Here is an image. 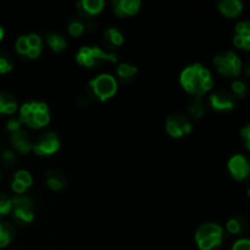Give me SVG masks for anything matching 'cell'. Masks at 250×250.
Wrapping results in <instances>:
<instances>
[{
  "label": "cell",
  "instance_id": "cell-1",
  "mask_svg": "<svg viewBox=\"0 0 250 250\" xmlns=\"http://www.w3.org/2000/svg\"><path fill=\"white\" fill-rule=\"evenodd\" d=\"M180 82L183 89L195 95V98H200L209 92L214 84L211 73L202 63H193L186 67L181 73Z\"/></svg>",
  "mask_w": 250,
  "mask_h": 250
},
{
  "label": "cell",
  "instance_id": "cell-2",
  "mask_svg": "<svg viewBox=\"0 0 250 250\" xmlns=\"http://www.w3.org/2000/svg\"><path fill=\"white\" fill-rule=\"evenodd\" d=\"M20 121L32 128H42L50 121L49 107L43 102L24 103L20 109Z\"/></svg>",
  "mask_w": 250,
  "mask_h": 250
},
{
  "label": "cell",
  "instance_id": "cell-3",
  "mask_svg": "<svg viewBox=\"0 0 250 250\" xmlns=\"http://www.w3.org/2000/svg\"><path fill=\"white\" fill-rule=\"evenodd\" d=\"M224 239V229L220 225L208 222L202 225L195 233V242L200 250H212L220 246Z\"/></svg>",
  "mask_w": 250,
  "mask_h": 250
},
{
  "label": "cell",
  "instance_id": "cell-4",
  "mask_svg": "<svg viewBox=\"0 0 250 250\" xmlns=\"http://www.w3.org/2000/svg\"><path fill=\"white\" fill-rule=\"evenodd\" d=\"M76 60L84 67H94L103 62H116L117 56L114 53H107L99 46H83L77 53Z\"/></svg>",
  "mask_w": 250,
  "mask_h": 250
},
{
  "label": "cell",
  "instance_id": "cell-5",
  "mask_svg": "<svg viewBox=\"0 0 250 250\" xmlns=\"http://www.w3.org/2000/svg\"><path fill=\"white\" fill-rule=\"evenodd\" d=\"M89 88L93 97L105 102L116 93L117 81L115 80L114 76L109 75V73H102L90 81Z\"/></svg>",
  "mask_w": 250,
  "mask_h": 250
},
{
  "label": "cell",
  "instance_id": "cell-6",
  "mask_svg": "<svg viewBox=\"0 0 250 250\" xmlns=\"http://www.w3.org/2000/svg\"><path fill=\"white\" fill-rule=\"evenodd\" d=\"M214 63L217 71L227 77H236L242 71V61L233 51H225L215 56Z\"/></svg>",
  "mask_w": 250,
  "mask_h": 250
},
{
  "label": "cell",
  "instance_id": "cell-7",
  "mask_svg": "<svg viewBox=\"0 0 250 250\" xmlns=\"http://www.w3.org/2000/svg\"><path fill=\"white\" fill-rule=\"evenodd\" d=\"M11 204V210L14 212V217L16 221L23 225L33 221V203L28 197L19 195V197L12 198Z\"/></svg>",
  "mask_w": 250,
  "mask_h": 250
},
{
  "label": "cell",
  "instance_id": "cell-8",
  "mask_svg": "<svg viewBox=\"0 0 250 250\" xmlns=\"http://www.w3.org/2000/svg\"><path fill=\"white\" fill-rule=\"evenodd\" d=\"M166 131L173 138H181V137L190 133L192 124L185 115L173 114L166 120Z\"/></svg>",
  "mask_w": 250,
  "mask_h": 250
},
{
  "label": "cell",
  "instance_id": "cell-9",
  "mask_svg": "<svg viewBox=\"0 0 250 250\" xmlns=\"http://www.w3.org/2000/svg\"><path fill=\"white\" fill-rule=\"evenodd\" d=\"M59 148H60V141H59L58 134L54 132H46L37 139L32 149L38 155L45 156L56 153Z\"/></svg>",
  "mask_w": 250,
  "mask_h": 250
},
{
  "label": "cell",
  "instance_id": "cell-10",
  "mask_svg": "<svg viewBox=\"0 0 250 250\" xmlns=\"http://www.w3.org/2000/svg\"><path fill=\"white\" fill-rule=\"evenodd\" d=\"M229 173L237 181H243L250 177V159L242 154L233 155L227 164Z\"/></svg>",
  "mask_w": 250,
  "mask_h": 250
},
{
  "label": "cell",
  "instance_id": "cell-11",
  "mask_svg": "<svg viewBox=\"0 0 250 250\" xmlns=\"http://www.w3.org/2000/svg\"><path fill=\"white\" fill-rule=\"evenodd\" d=\"M210 104L217 111H229L236 105V98L227 90L219 89L210 95Z\"/></svg>",
  "mask_w": 250,
  "mask_h": 250
},
{
  "label": "cell",
  "instance_id": "cell-12",
  "mask_svg": "<svg viewBox=\"0 0 250 250\" xmlns=\"http://www.w3.org/2000/svg\"><path fill=\"white\" fill-rule=\"evenodd\" d=\"M114 12L119 17L133 16L141 9L139 0H114L112 1Z\"/></svg>",
  "mask_w": 250,
  "mask_h": 250
},
{
  "label": "cell",
  "instance_id": "cell-13",
  "mask_svg": "<svg viewBox=\"0 0 250 250\" xmlns=\"http://www.w3.org/2000/svg\"><path fill=\"white\" fill-rule=\"evenodd\" d=\"M233 43L237 48L250 50V21L239 22L237 24Z\"/></svg>",
  "mask_w": 250,
  "mask_h": 250
},
{
  "label": "cell",
  "instance_id": "cell-14",
  "mask_svg": "<svg viewBox=\"0 0 250 250\" xmlns=\"http://www.w3.org/2000/svg\"><path fill=\"white\" fill-rule=\"evenodd\" d=\"M11 143L12 146L16 148V150L20 151L21 154L28 153V151L32 150V148H33V143H32L29 136L26 132L22 131V129L12 133Z\"/></svg>",
  "mask_w": 250,
  "mask_h": 250
},
{
  "label": "cell",
  "instance_id": "cell-15",
  "mask_svg": "<svg viewBox=\"0 0 250 250\" xmlns=\"http://www.w3.org/2000/svg\"><path fill=\"white\" fill-rule=\"evenodd\" d=\"M105 2L103 0H82L77 4V7L80 10L83 17L85 16H94L98 15L99 12H102V10L104 9Z\"/></svg>",
  "mask_w": 250,
  "mask_h": 250
},
{
  "label": "cell",
  "instance_id": "cell-16",
  "mask_svg": "<svg viewBox=\"0 0 250 250\" xmlns=\"http://www.w3.org/2000/svg\"><path fill=\"white\" fill-rule=\"evenodd\" d=\"M219 10L227 17H236L243 10V4L239 0H222L219 2Z\"/></svg>",
  "mask_w": 250,
  "mask_h": 250
},
{
  "label": "cell",
  "instance_id": "cell-17",
  "mask_svg": "<svg viewBox=\"0 0 250 250\" xmlns=\"http://www.w3.org/2000/svg\"><path fill=\"white\" fill-rule=\"evenodd\" d=\"M45 182L48 187L53 190H60L65 187L66 178L62 172L58 170H49L45 173Z\"/></svg>",
  "mask_w": 250,
  "mask_h": 250
},
{
  "label": "cell",
  "instance_id": "cell-18",
  "mask_svg": "<svg viewBox=\"0 0 250 250\" xmlns=\"http://www.w3.org/2000/svg\"><path fill=\"white\" fill-rule=\"evenodd\" d=\"M17 110V102L12 94L7 92L0 93V114H14Z\"/></svg>",
  "mask_w": 250,
  "mask_h": 250
},
{
  "label": "cell",
  "instance_id": "cell-19",
  "mask_svg": "<svg viewBox=\"0 0 250 250\" xmlns=\"http://www.w3.org/2000/svg\"><path fill=\"white\" fill-rule=\"evenodd\" d=\"M104 39L106 42V44L111 48H115V46H120L122 43H124V36H122L121 32L119 31L115 27H111V28H107L104 33Z\"/></svg>",
  "mask_w": 250,
  "mask_h": 250
},
{
  "label": "cell",
  "instance_id": "cell-20",
  "mask_svg": "<svg viewBox=\"0 0 250 250\" xmlns=\"http://www.w3.org/2000/svg\"><path fill=\"white\" fill-rule=\"evenodd\" d=\"M187 110L193 119L198 120L203 117V115L205 114V104L200 98H193L189 102V104H188Z\"/></svg>",
  "mask_w": 250,
  "mask_h": 250
},
{
  "label": "cell",
  "instance_id": "cell-21",
  "mask_svg": "<svg viewBox=\"0 0 250 250\" xmlns=\"http://www.w3.org/2000/svg\"><path fill=\"white\" fill-rule=\"evenodd\" d=\"M137 72H138L137 67L131 65V63L125 62L119 65V67H117V76H119L124 82H129V81L133 80L134 76L137 75Z\"/></svg>",
  "mask_w": 250,
  "mask_h": 250
},
{
  "label": "cell",
  "instance_id": "cell-22",
  "mask_svg": "<svg viewBox=\"0 0 250 250\" xmlns=\"http://www.w3.org/2000/svg\"><path fill=\"white\" fill-rule=\"evenodd\" d=\"M15 234L14 227L7 222H0V248L6 247L12 241Z\"/></svg>",
  "mask_w": 250,
  "mask_h": 250
},
{
  "label": "cell",
  "instance_id": "cell-23",
  "mask_svg": "<svg viewBox=\"0 0 250 250\" xmlns=\"http://www.w3.org/2000/svg\"><path fill=\"white\" fill-rule=\"evenodd\" d=\"M227 231L232 234L242 233L247 229V221L242 216H234L227 221Z\"/></svg>",
  "mask_w": 250,
  "mask_h": 250
},
{
  "label": "cell",
  "instance_id": "cell-24",
  "mask_svg": "<svg viewBox=\"0 0 250 250\" xmlns=\"http://www.w3.org/2000/svg\"><path fill=\"white\" fill-rule=\"evenodd\" d=\"M46 43L54 51H62L67 45L66 39L58 33H49L46 36Z\"/></svg>",
  "mask_w": 250,
  "mask_h": 250
},
{
  "label": "cell",
  "instance_id": "cell-25",
  "mask_svg": "<svg viewBox=\"0 0 250 250\" xmlns=\"http://www.w3.org/2000/svg\"><path fill=\"white\" fill-rule=\"evenodd\" d=\"M231 88H232V92H233V97L239 98V99H242V98L246 97L247 93H248L247 84L241 80L233 81V82H232Z\"/></svg>",
  "mask_w": 250,
  "mask_h": 250
},
{
  "label": "cell",
  "instance_id": "cell-26",
  "mask_svg": "<svg viewBox=\"0 0 250 250\" xmlns=\"http://www.w3.org/2000/svg\"><path fill=\"white\" fill-rule=\"evenodd\" d=\"M14 180L17 181V182L22 183V185H23L26 188H29L32 186V183H33V180H32L31 173H29L28 171H26V170L17 171V172L15 173Z\"/></svg>",
  "mask_w": 250,
  "mask_h": 250
},
{
  "label": "cell",
  "instance_id": "cell-27",
  "mask_svg": "<svg viewBox=\"0 0 250 250\" xmlns=\"http://www.w3.org/2000/svg\"><path fill=\"white\" fill-rule=\"evenodd\" d=\"M12 66L14 63H12L11 58L7 54L0 51V73L10 72L12 70Z\"/></svg>",
  "mask_w": 250,
  "mask_h": 250
},
{
  "label": "cell",
  "instance_id": "cell-28",
  "mask_svg": "<svg viewBox=\"0 0 250 250\" xmlns=\"http://www.w3.org/2000/svg\"><path fill=\"white\" fill-rule=\"evenodd\" d=\"M15 48H16L17 53L21 54V55H27L29 51V44L27 41V36H21L19 37V39L16 41L15 44Z\"/></svg>",
  "mask_w": 250,
  "mask_h": 250
},
{
  "label": "cell",
  "instance_id": "cell-29",
  "mask_svg": "<svg viewBox=\"0 0 250 250\" xmlns=\"http://www.w3.org/2000/svg\"><path fill=\"white\" fill-rule=\"evenodd\" d=\"M68 32H70L71 36L80 37L84 32V23L81 21H77V20L71 21L70 24H68Z\"/></svg>",
  "mask_w": 250,
  "mask_h": 250
},
{
  "label": "cell",
  "instance_id": "cell-30",
  "mask_svg": "<svg viewBox=\"0 0 250 250\" xmlns=\"http://www.w3.org/2000/svg\"><path fill=\"white\" fill-rule=\"evenodd\" d=\"M11 199L7 195L0 193V216H4V215L9 214L11 211Z\"/></svg>",
  "mask_w": 250,
  "mask_h": 250
},
{
  "label": "cell",
  "instance_id": "cell-31",
  "mask_svg": "<svg viewBox=\"0 0 250 250\" xmlns=\"http://www.w3.org/2000/svg\"><path fill=\"white\" fill-rule=\"evenodd\" d=\"M27 41H28L29 44V50H31V49H39V50H42V39L38 34H28V36H27Z\"/></svg>",
  "mask_w": 250,
  "mask_h": 250
},
{
  "label": "cell",
  "instance_id": "cell-32",
  "mask_svg": "<svg viewBox=\"0 0 250 250\" xmlns=\"http://www.w3.org/2000/svg\"><path fill=\"white\" fill-rule=\"evenodd\" d=\"M1 160L6 166H12L16 163V156L11 150H5L1 155Z\"/></svg>",
  "mask_w": 250,
  "mask_h": 250
},
{
  "label": "cell",
  "instance_id": "cell-33",
  "mask_svg": "<svg viewBox=\"0 0 250 250\" xmlns=\"http://www.w3.org/2000/svg\"><path fill=\"white\" fill-rule=\"evenodd\" d=\"M232 250H250V239H239L233 244Z\"/></svg>",
  "mask_w": 250,
  "mask_h": 250
},
{
  "label": "cell",
  "instance_id": "cell-34",
  "mask_svg": "<svg viewBox=\"0 0 250 250\" xmlns=\"http://www.w3.org/2000/svg\"><path fill=\"white\" fill-rule=\"evenodd\" d=\"M21 124L22 122L20 121V119H10L9 121H7L6 127L10 132L15 133V132H17L21 129Z\"/></svg>",
  "mask_w": 250,
  "mask_h": 250
},
{
  "label": "cell",
  "instance_id": "cell-35",
  "mask_svg": "<svg viewBox=\"0 0 250 250\" xmlns=\"http://www.w3.org/2000/svg\"><path fill=\"white\" fill-rule=\"evenodd\" d=\"M242 138L244 139V144H246L247 149L250 150V122L247 126H244L241 131Z\"/></svg>",
  "mask_w": 250,
  "mask_h": 250
},
{
  "label": "cell",
  "instance_id": "cell-36",
  "mask_svg": "<svg viewBox=\"0 0 250 250\" xmlns=\"http://www.w3.org/2000/svg\"><path fill=\"white\" fill-rule=\"evenodd\" d=\"M11 188H12V190H14V192L16 193V194H23V193L27 190V188L24 187V186L22 185V183L17 182V181H15V180L12 181Z\"/></svg>",
  "mask_w": 250,
  "mask_h": 250
},
{
  "label": "cell",
  "instance_id": "cell-37",
  "mask_svg": "<svg viewBox=\"0 0 250 250\" xmlns=\"http://www.w3.org/2000/svg\"><path fill=\"white\" fill-rule=\"evenodd\" d=\"M246 73L248 76H250V60L248 61V63H247V66H246Z\"/></svg>",
  "mask_w": 250,
  "mask_h": 250
},
{
  "label": "cell",
  "instance_id": "cell-38",
  "mask_svg": "<svg viewBox=\"0 0 250 250\" xmlns=\"http://www.w3.org/2000/svg\"><path fill=\"white\" fill-rule=\"evenodd\" d=\"M2 37H4V29H2V27L0 26V41L2 39Z\"/></svg>",
  "mask_w": 250,
  "mask_h": 250
},
{
  "label": "cell",
  "instance_id": "cell-39",
  "mask_svg": "<svg viewBox=\"0 0 250 250\" xmlns=\"http://www.w3.org/2000/svg\"><path fill=\"white\" fill-rule=\"evenodd\" d=\"M248 195L250 197V186H249V188H248Z\"/></svg>",
  "mask_w": 250,
  "mask_h": 250
},
{
  "label": "cell",
  "instance_id": "cell-40",
  "mask_svg": "<svg viewBox=\"0 0 250 250\" xmlns=\"http://www.w3.org/2000/svg\"><path fill=\"white\" fill-rule=\"evenodd\" d=\"M0 175H1V173H0Z\"/></svg>",
  "mask_w": 250,
  "mask_h": 250
}]
</instances>
